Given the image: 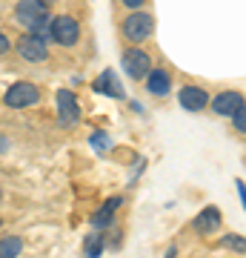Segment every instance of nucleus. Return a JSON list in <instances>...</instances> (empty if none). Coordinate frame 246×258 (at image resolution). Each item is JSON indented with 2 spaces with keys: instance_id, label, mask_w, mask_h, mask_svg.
Returning a JSON list of instances; mask_svg holds the SVG:
<instances>
[{
  "instance_id": "obj_1",
  "label": "nucleus",
  "mask_w": 246,
  "mask_h": 258,
  "mask_svg": "<svg viewBox=\"0 0 246 258\" xmlns=\"http://www.w3.org/2000/svg\"><path fill=\"white\" fill-rule=\"evenodd\" d=\"M152 35H155V15L146 12V9L129 12L126 18H123V23H120V37H123L126 43H132V46L146 43Z\"/></svg>"
},
{
  "instance_id": "obj_2",
  "label": "nucleus",
  "mask_w": 246,
  "mask_h": 258,
  "mask_svg": "<svg viewBox=\"0 0 246 258\" xmlns=\"http://www.w3.org/2000/svg\"><path fill=\"white\" fill-rule=\"evenodd\" d=\"M40 101H43L40 86L29 81H15L3 92V106H9V109H29V106H37Z\"/></svg>"
},
{
  "instance_id": "obj_3",
  "label": "nucleus",
  "mask_w": 246,
  "mask_h": 258,
  "mask_svg": "<svg viewBox=\"0 0 246 258\" xmlns=\"http://www.w3.org/2000/svg\"><path fill=\"white\" fill-rule=\"evenodd\" d=\"M152 66H155V60H152V55L143 46H129L120 55V69H123V75L129 81H143Z\"/></svg>"
},
{
  "instance_id": "obj_4",
  "label": "nucleus",
  "mask_w": 246,
  "mask_h": 258,
  "mask_svg": "<svg viewBox=\"0 0 246 258\" xmlns=\"http://www.w3.org/2000/svg\"><path fill=\"white\" fill-rule=\"evenodd\" d=\"M49 37L55 40L57 46L72 49V46H77V40H80V23H77L72 15H57V18L49 20Z\"/></svg>"
},
{
  "instance_id": "obj_5",
  "label": "nucleus",
  "mask_w": 246,
  "mask_h": 258,
  "mask_svg": "<svg viewBox=\"0 0 246 258\" xmlns=\"http://www.w3.org/2000/svg\"><path fill=\"white\" fill-rule=\"evenodd\" d=\"M55 103H57V123L63 129H72L80 123V103H77L72 89H57Z\"/></svg>"
},
{
  "instance_id": "obj_6",
  "label": "nucleus",
  "mask_w": 246,
  "mask_h": 258,
  "mask_svg": "<svg viewBox=\"0 0 246 258\" xmlns=\"http://www.w3.org/2000/svg\"><path fill=\"white\" fill-rule=\"evenodd\" d=\"M12 49H15L26 63H46V60H49V46H46L43 40H37L35 35H29V32H23V35L12 43Z\"/></svg>"
},
{
  "instance_id": "obj_7",
  "label": "nucleus",
  "mask_w": 246,
  "mask_h": 258,
  "mask_svg": "<svg viewBox=\"0 0 246 258\" xmlns=\"http://www.w3.org/2000/svg\"><path fill=\"white\" fill-rule=\"evenodd\" d=\"M15 20H18L23 29H32L40 26L49 20V9H43L37 0H18V6H15Z\"/></svg>"
},
{
  "instance_id": "obj_8",
  "label": "nucleus",
  "mask_w": 246,
  "mask_h": 258,
  "mask_svg": "<svg viewBox=\"0 0 246 258\" xmlns=\"http://www.w3.org/2000/svg\"><path fill=\"white\" fill-rule=\"evenodd\" d=\"M223 227V215H220L218 207H203L195 218H192V232L201 235V238H209Z\"/></svg>"
},
{
  "instance_id": "obj_9",
  "label": "nucleus",
  "mask_w": 246,
  "mask_h": 258,
  "mask_svg": "<svg viewBox=\"0 0 246 258\" xmlns=\"http://www.w3.org/2000/svg\"><path fill=\"white\" fill-rule=\"evenodd\" d=\"M209 89H203V86H198V83H186V86H181V92H178V101H181V106L186 112H203L206 106H209Z\"/></svg>"
},
{
  "instance_id": "obj_10",
  "label": "nucleus",
  "mask_w": 246,
  "mask_h": 258,
  "mask_svg": "<svg viewBox=\"0 0 246 258\" xmlns=\"http://www.w3.org/2000/svg\"><path fill=\"white\" fill-rule=\"evenodd\" d=\"M143 86L152 98H166V95L172 92V72L166 66H152L149 75L143 78Z\"/></svg>"
},
{
  "instance_id": "obj_11",
  "label": "nucleus",
  "mask_w": 246,
  "mask_h": 258,
  "mask_svg": "<svg viewBox=\"0 0 246 258\" xmlns=\"http://www.w3.org/2000/svg\"><path fill=\"white\" fill-rule=\"evenodd\" d=\"M209 106H212L215 115L229 118L232 112H237L240 106H243V92H240V89H220L215 98H209Z\"/></svg>"
},
{
  "instance_id": "obj_12",
  "label": "nucleus",
  "mask_w": 246,
  "mask_h": 258,
  "mask_svg": "<svg viewBox=\"0 0 246 258\" xmlns=\"http://www.w3.org/2000/svg\"><path fill=\"white\" fill-rule=\"evenodd\" d=\"M120 204H123L120 195H112L106 204H101V210L92 215V227H95V232H103V230H109V227H115V212L120 210Z\"/></svg>"
},
{
  "instance_id": "obj_13",
  "label": "nucleus",
  "mask_w": 246,
  "mask_h": 258,
  "mask_svg": "<svg viewBox=\"0 0 246 258\" xmlns=\"http://www.w3.org/2000/svg\"><path fill=\"white\" fill-rule=\"evenodd\" d=\"M95 92H103V95H109V98H123V86L118 83V75L112 72V69H106L95 81Z\"/></svg>"
},
{
  "instance_id": "obj_14",
  "label": "nucleus",
  "mask_w": 246,
  "mask_h": 258,
  "mask_svg": "<svg viewBox=\"0 0 246 258\" xmlns=\"http://www.w3.org/2000/svg\"><path fill=\"white\" fill-rule=\"evenodd\" d=\"M23 247H26V241L20 235H3L0 238V258H20Z\"/></svg>"
},
{
  "instance_id": "obj_15",
  "label": "nucleus",
  "mask_w": 246,
  "mask_h": 258,
  "mask_svg": "<svg viewBox=\"0 0 246 258\" xmlns=\"http://www.w3.org/2000/svg\"><path fill=\"white\" fill-rule=\"evenodd\" d=\"M103 249H106L103 232H92V235H86V241H83V258H101Z\"/></svg>"
},
{
  "instance_id": "obj_16",
  "label": "nucleus",
  "mask_w": 246,
  "mask_h": 258,
  "mask_svg": "<svg viewBox=\"0 0 246 258\" xmlns=\"http://www.w3.org/2000/svg\"><path fill=\"white\" fill-rule=\"evenodd\" d=\"M220 247L223 249H235V252H243L246 241H243V235H223V238H220Z\"/></svg>"
},
{
  "instance_id": "obj_17",
  "label": "nucleus",
  "mask_w": 246,
  "mask_h": 258,
  "mask_svg": "<svg viewBox=\"0 0 246 258\" xmlns=\"http://www.w3.org/2000/svg\"><path fill=\"white\" fill-rule=\"evenodd\" d=\"M229 118H232V126H235L237 135H243V132H246V109H243V106H240L237 112H232Z\"/></svg>"
},
{
  "instance_id": "obj_18",
  "label": "nucleus",
  "mask_w": 246,
  "mask_h": 258,
  "mask_svg": "<svg viewBox=\"0 0 246 258\" xmlns=\"http://www.w3.org/2000/svg\"><path fill=\"white\" fill-rule=\"evenodd\" d=\"M92 147L109 149V138H106V132H95V138H92Z\"/></svg>"
},
{
  "instance_id": "obj_19",
  "label": "nucleus",
  "mask_w": 246,
  "mask_h": 258,
  "mask_svg": "<svg viewBox=\"0 0 246 258\" xmlns=\"http://www.w3.org/2000/svg\"><path fill=\"white\" fill-rule=\"evenodd\" d=\"M120 6H126V9H132V12H140L146 6V0H120Z\"/></svg>"
},
{
  "instance_id": "obj_20",
  "label": "nucleus",
  "mask_w": 246,
  "mask_h": 258,
  "mask_svg": "<svg viewBox=\"0 0 246 258\" xmlns=\"http://www.w3.org/2000/svg\"><path fill=\"white\" fill-rule=\"evenodd\" d=\"M9 49H12L9 35H6V32H0V55H3V52H9Z\"/></svg>"
},
{
  "instance_id": "obj_21",
  "label": "nucleus",
  "mask_w": 246,
  "mask_h": 258,
  "mask_svg": "<svg viewBox=\"0 0 246 258\" xmlns=\"http://www.w3.org/2000/svg\"><path fill=\"white\" fill-rule=\"evenodd\" d=\"M235 186H237V198H240V204H246V189H243V181L237 178V181H235Z\"/></svg>"
},
{
  "instance_id": "obj_22",
  "label": "nucleus",
  "mask_w": 246,
  "mask_h": 258,
  "mask_svg": "<svg viewBox=\"0 0 246 258\" xmlns=\"http://www.w3.org/2000/svg\"><path fill=\"white\" fill-rule=\"evenodd\" d=\"M0 201H3V189H0Z\"/></svg>"
},
{
  "instance_id": "obj_23",
  "label": "nucleus",
  "mask_w": 246,
  "mask_h": 258,
  "mask_svg": "<svg viewBox=\"0 0 246 258\" xmlns=\"http://www.w3.org/2000/svg\"><path fill=\"white\" fill-rule=\"evenodd\" d=\"M0 227H3V215H0Z\"/></svg>"
}]
</instances>
